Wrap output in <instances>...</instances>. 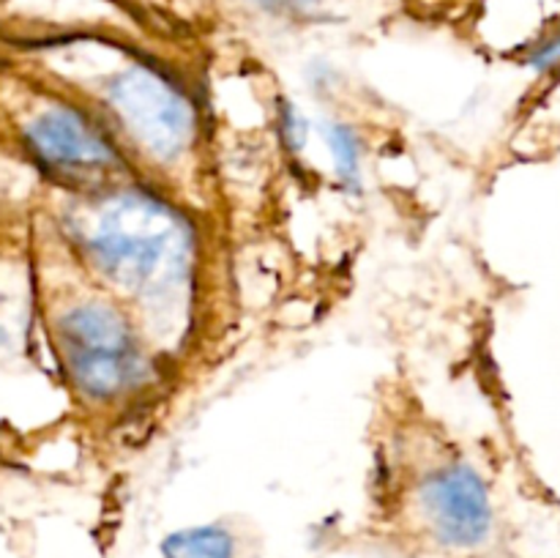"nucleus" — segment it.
Here are the masks:
<instances>
[{
  "label": "nucleus",
  "mask_w": 560,
  "mask_h": 558,
  "mask_svg": "<svg viewBox=\"0 0 560 558\" xmlns=\"http://www.w3.org/2000/svg\"><path fill=\"white\" fill-rule=\"evenodd\" d=\"M419 507L432 536L452 550H474L492 531L490 490L479 470L459 460H448L424 476Z\"/></svg>",
  "instance_id": "nucleus-4"
},
{
  "label": "nucleus",
  "mask_w": 560,
  "mask_h": 558,
  "mask_svg": "<svg viewBox=\"0 0 560 558\" xmlns=\"http://www.w3.org/2000/svg\"><path fill=\"white\" fill-rule=\"evenodd\" d=\"M262 11L279 16H306L320 11L323 5L331 3V0H255Z\"/></svg>",
  "instance_id": "nucleus-9"
},
{
  "label": "nucleus",
  "mask_w": 560,
  "mask_h": 558,
  "mask_svg": "<svg viewBox=\"0 0 560 558\" xmlns=\"http://www.w3.org/2000/svg\"><path fill=\"white\" fill-rule=\"evenodd\" d=\"M279 129H282V140L290 151H301V148L306 146L310 124H306V118L299 113V107H295V104L284 102L282 118H279Z\"/></svg>",
  "instance_id": "nucleus-8"
},
{
  "label": "nucleus",
  "mask_w": 560,
  "mask_h": 558,
  "mask_svg": "<svg viewBox=\"0 0 560 558\" xmlns=\"http://www.w3.org/2000/svg\"><path fill=\"white\" fill-rule=\"evenodd\" d=\"M71 239L162 332H178L195 282V230L153 191L120 189L69 213Z\"/></svg>",
  "instance_id": "nucleus-1"
},
{
  "label": "nucleus",
  "mask_w": 560,
  "mask_h": 558,
  "mask_svg": "<svg viewBox=\"0 0 560 558\" xmlns=\"http://www.w3.org/2000/svg\"><path fill=\"white\" fill-rule=\"evenodd\" d=\"M25 146L38 164L63 175H98L118 167V148L107 131L74 104H49L22 126Z\"/></svg>",
  "instance_id": "nucleus-5"
},
{
  "label": "nucleus",
  "mask_w": 560,
  "mask_h": 558,
  "mask_svg": "<svg viewBox=\"0 0 560 558\" xmlns=\"http://www.w3.org/2000/svg\"><path fill=\"white\" fill-rule=\"evenodd\" d=\"M55 339L74 388L93 403H113L148 381L145 350L129 321L107 301H80L63 310Z\"/></svg>",
  "instance_id": "nucleus-2"
},
{
  "label": "nucleus",
  "mask_w": 560,
  "mask_h": 558,
  "mask_svg": "<svg viewBox=\"0 0 560 558\" xmlns=\"http://www.w3.org/2000/svg\"><path fill=\"white\" fill-rule=\"evenodd\" d=\"M328 142V151H331L334 170H337L339 181L348 191H359L361 181H364V173H361V159H364V151H361V140L348 124H328L323 129Z\"/></svg>",
  "instance_id": "nucleus-7"
},
{
  "label": "nucleus",
  "mask_w": 560,
  "mask_h": 558,
  "mask_svg": "<svg viewBox=\"0 0 560 558\" xmlns=\"http://www.w3.org/2000/svg\"><path fill=\"white\" fill-rule=\"evenodd\" d=\"M164 558H235V539L224 525H191L162 542Z\"/></svg>",
  "instance_id": "nucleus-6"
},
{
  "label": "nucleus",
  "mask_w": 560,
  "mask_h": 558,
  "mask_svg": "<svg viewBox=\"0 0 560 558\" xmlns=\"http://www.w3.org/2000/svg\"><path fill=\"white\" fill-rule=\"evenodd\" d=\"M558 63H560V31L556 33V36L547 38V42H541L539 47L528 55V66L534 71H539V74L556 69Z\"/></svg>",
  "instance_id": "nucleus-10"
},
{
  "label": "nucleus",
  "mask_w": 560,
  "mask_h": 558,
  "mask_svg": "<svg viewBox=\"0 0 560 558\" xmlns=\"http://www.w3.org/2000/svg\"><path fill=\"white\" fill-rule=\"evenodd\" d=\"M107 102L131 140L156 162H178L195 140V104L178 82L148 63L126 66L107 82Z\"/></svg>",
  "instance_id": "nucleus-3"
}]
</instances>
